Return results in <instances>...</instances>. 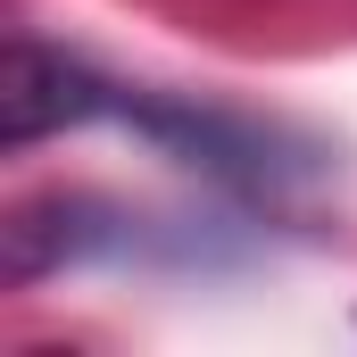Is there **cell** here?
Segmentation results:
<instances>
[{"label": "cell", "instance_id": "6da1fadb", "mask_svg": "<svg viewBox=\"0 0 357 357\" xmlns=\"http://www.w3.org/2000/svg\"><path fill=\"white\" fill-rule=\"evenodd\" d=\"M91 258H208V233L108 208V199H84V191L75 199H33L0 225V274L17 291L59 266H91Z\"/></svg>", "mask_w": 357, "mask_h": 357}, {"label": "cell", "instance_id": "7a4b0ae2", "mask_svg": "<svg viewBox=\"0 0 357 357\" xmlns=\"http://www.w3.org/2000/svg\"><path fill=\"white\" fill-rule=\"evenodd\" d=\"M108 108V75L84 67L75 50H50L33 33L8 42V84H0V150H33L50 133H75V125H100Z\"/></svg>", "mask_w": 357, "mask_h": 357}]
</instances>
